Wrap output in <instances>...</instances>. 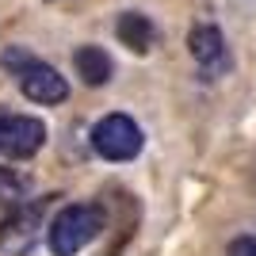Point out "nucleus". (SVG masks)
I'll return each instance as SVG.
<instances>
[{"label": "nucleus", "mask_w": 256, "mask_h": 256, "mask_svg": "<svg viewBox=\"0 0 256 256\" xmlns=\"http://www.w3.org/2000/svg\"><path fill=\"white\" fill-rule=\"evenodd\" d=\"M46 126L27 115H0V153L4 157H31L42 150Z\"/></svg>", "instance_id": "nucleus-4"}, {"label": "nucleus", "mask_w": 256, "mask_h": 256, "mask_svg": "<svg viewBox=\"0 0 256 256\" xmlns=\"http://www.w3.org/2000/svg\"><path fill=\"white\" fill-rule=\"evenodd\" d=\"M100 230H104L100 206H92V203L65 206V210L50 222V252L54 256H73L84 245H92V241L100 237Z\"/></svg>", "instance_id": "nucleus-1"}, {"label": "nucleus", "mask_w": 256, "mask_h": 256, "mask_svg": "<svg viewBox=\"0 0 256 256\" xmlns=\"http://www.w3.org/2000/svg\"><path fill=\"white\" fill-rule=\"evenodd\" d=\"M73 65H76V73L84 76V84H92V88L107 84V76H111V58H107L100 46H80Z\"/></svg>", "instance_id": "nucleus-8"}, {"label": "nucleus", "mask_w": 256, "mask_h": 256, "mask_svg": "<svg viewBox=\"0 0 256 256\" xmlns=\"http://www.w3.org/2000/svg\"><path fill=\"white\" fill-rule=\"evenodd\" d=\"M38 230V210H20L0 226V248L4 252H27Z\"/></svg>", "instance_id": "nucleus-5"}, {"label": "nucleus", "mask_w": 256, "mask_h": 256, "mask_svg": "<svg viewBox=\"0 0 256 256\" xmlns=\"http://www.w3.org/2000/svg\"><path fill=\"white\" fill-rule=\"evenodd\" d=\"M118 42L130 46L134 54H146L153 46V38H157V31H153V23L146 20V16H138V12H126V16H118Z\"/></svg>", "instance_id": "nucleus-6"}, {"label": "nucleus", "mask_w": 256, "mask_h": 256, "mask_svg": "<svg viewBox=\"0 0 256 256\" xmlns=\"http://www.w3.org/2000/svg\"><path fill=\"white\" fill-rule=\"evenodd\" d=\"M92 150L104 160H130L142 153V130L130 115H107L92 130Z\"/></svg>", "instance_id": "nucleus-3"}, {"label": "nucleus", "mask_w": 256, "mask_h": 256, "mask_svg": "<svg viewBox=\"0 0 256 256\" xmlns=\"http://www.w3.org/2000/svg\"><path fill=\"white\" fill-rule=\"evenodd\" d=\"M4 65H8L12 73H16L20 88L34 100V104H62V100L69 96V84H65V76L58 73V69H50L46 62L31 58V54L8 50V54H4Z\"/></svg>", "instance_id": "nucleus-2"}, {"label": "nucleus", "mask_w": 256, "mask_h": 256, "mask_svg": "<svg viewBox=\"0 0 256 256\" xmlns=\"http://www.w3.org/2000/svg\"><path fill=\"white\" fill-rule=\"evenodd\" d=\"M230 256H256V237H237L230 245Z\"/></svg>", "instance_id": "nucleus-9"}, {"label": "nucleus", "mask_w": 256, "mask_h": 256, "mask_svg": "<svg viewBox=\"0 0 256 256\" xmlns=\"http://www.w3.org/2000/svg\"><path fill=\"white\" fill-rule=\"evenodd\" d=\"M192 54L195 62L214 69V65H226V42H222V31L218 27H195L192 31Z\"/></svg>", "instance_id": "nucleus-7"}]
</instances>
